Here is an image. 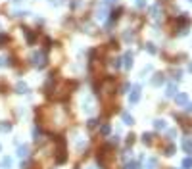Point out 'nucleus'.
<instances>
[{
	"label": "nucleus",
	"instance_id": "1",
	"mask_svg": "<svg viewBox=\"0 0 192 169\" xmlns=\"http://www.w3.org/2000/svg\"><path fill=\"white\" fill-rule=\"evenodd\" d=\"M138 100H140V84H136L133 89V92H131V96H129V102H131V104H136Z\"/></svg>",
	"mask_w": 192,
	"mask_h": 169
},
{
	"label": "nucleus",
	"instance_id": "2",
	"mask_svg": "<svg viewBox=\"0 0 192 169\" xmlns=\"http://www.w3.org/2000/svg\"><path fill=\"white\" fill-rule=\"evenodd\" d=\"M175 102H177V104H188V94H185V92H181V94H177V96H175Z\"/></svg>",
	"mask_w": 192,
	"mask_h": 169
},
{
	"label": "nucleus",
	"instance_id": "3",
	"mask_svg": "<svg viewBox=\"0 0 192 169\" xmlns=\"http://www.w3.org/2000/svg\"><path fill=\"white\" fill-rule=\"evenodd\" d=\"M183 148H185V152L192 154V138H185L183 140Z\"/></svg>",
	"mask_w": 192,
	"mask_h": 169
},
{
	"label": "nucleus",
	"instance_id": "4",
	"mask_svg": "<svg viewBox=\"0 0 192 169\" xmlns=\"http://www.w3.org/2000/svg\"><path fill=\"white\" fill-rule=\"evenodd\" d=\"M33 60H37V65H38V67H42V65H44V54H40V52L35 54V58H33Z\"/></svg>",
	"mask_w": 192,
	"mask_h": 169
},
{
	"label": "nucleus",
	"instance_id": "5",
	"mask_svg": "<svg viewBox=\"0 0 192 169\" xmlns=\"http://www.w3.org/2000/svg\"><path fill=\"white\" fill-rule=\"evenodd\" d=\"M123 62H125V67H127V69H131V67H133V56H131V54H125Z\"/></svg>",
	"mask_w": 192,
	"mask_h": 169
},
{
	"label": "nucleus",
	"instance_id": "6",
	"mask_svg": "<svg viewBox=\"0 0 192 169\" xmlns=\"http://www.w3.org/2000/svg\"><path fill=\"white\" fill-rule=\"evenodd\" d=\"M154 129H156V131H161V129H165V121H163V119H158V121L154 123Z\"/></svg>",
	"mask_w": 192,
	"mask_h": 169
},
{
	"label": "nucleus",
	"instance_id": "7",
	"mask_svg": "<svg viewBox=\"0 0 192 169\" xmlns=\"http://www.w3.org/2000/svg\"><path fill=\"white\" fill-rule=\"evenodd\" d=\"M146 167L148 169H156V167H158V160H156V158H150L148 163H146Z\"/></svg>",
	"mask_w": 192,
	"mask_h": 169
},
{
	"label": "nucleus",
	"instance_id": "8",
	"mask_svg": "<svg viewBox=\"0 0 192 169\" xmlns=\"http://www.w3.org/2000/svg\"><path fill=\"white\" fill-rule=\"evenodd\" d=\"M27 152H29V148H27V146H19V148H17V156L19 158H25Z\"/></svg>",
	"mask_w": 192,
	"mask_h": 169
},
{
	"label": "nucleus",
	"instance_id": "9",
	"mask_svg": "<svg viewBox=\"0 0 192 169\" xmlns=\"http://www.w3.org/2000/svg\"><path fill=\"white\" fill-rule=\"evenodd\" d=\"M161 83H163V75H161V73H158V75L152 79V84H156V87H158V84H161Z\"/></svg>",
	"mask_w": 192,
	"mask_h": 169
},
{
	"label": "nucleus",
	"instance_id": "10",
	"mask_svg": "<svg viewBox=\"0 0 192 169\" xmlns=\"http://www.w3.org/2000/svg\"><path fill=\"white\" fill-rule=\"evenodd\" d=\"M183 169H192V158H185L183 160Z\"/></svg>",
	"mask_w": 192,
	"mask_h": 169
},
{
	"label": "nucleus",
	"instance_id": "11",
	"mask_svg": "<svg viewBox=\"0 0 192 169\" xmlns=\"http://www.w3.org/2000/svg\"><path fill=\"white\" fill-rule=\"evenodd\" d=\"M175 94H177V87H175V84H169V87H167V96H175Z\"/></svg>",
	"mask_w": 192,
	"mask_h": 169
},
{
	"label": "nucleus",
	"instance_id": "12",
	"mask_svg": "<svg viewBox=\"0 0 192 169\" xmlns=\"http://www.w3.org/2000/svg\"><path fill=\"white\" fill-rule=\"evenodd\" d=\"M123 121H125V123H127V125H133V123H134V121H133V117L129 115L127 111H123Z\"/></svg>",
	"mask_w": 192,
	"mask_h": 169
},
{
	"label": "nucleus",
	"instance_id": "13",
	"mask_svg": "<svg viewBox=\"0 0 192 169\" xmlns=\"http://www.w3.org/2000/svg\"><path fill=\"white\" fill-rule=\"evenodd\" d=\"M15 89H17V92H21V94H23V92H27V84L25 83H17V87H15Z\"/></svg>",
	"mask_w": 192,
	"mask_h": 169
},
{
	"label": "nucleus",
	"instance_id": "14",
	"mask_svg": "<svg viewBox=\"0 0 192 169\" xmlns=\"http://www.w3.org/2000/svg\"><path fill=\"white\" fill-rule=\"evenodd\" d=\"M175 137H177V131H175V129H169V131H167V140H173Z\"/></svg>",
	"mask_w": 192,
	"mask_h": 169
},
{
	"label": "nucleus",
	"instance_id": "15",
	"mask_svg": "<svg viewBox=\"0 0 192 169\" xmlns=\"http://www.w3.org/2000/svg\"><path fill=\"white\" fill-rule=\"evenodd\" d=\"M10 129H12V125L10 123H0V131H2V133H8Z\"/></svg>",
	"mask_w": 192,
	"mask_h": 169
},
{
	"label": "nucleus",
	"instance_id": "16",
	"mask_svg": "<svg viewBox=\"0 0 192 169\" xmlns=\"http://www.w3.org/2000/svg\"><path fill=\"white\" fill-rule=\"evenodd\" d=\"M10 165H12V160H10V158H4V160H2V167H10Z\"/></svg>",
	"mask_w": 192,
	"mask_h": 169
},
{
	"label": "nucleus",
	"instance_id": "17",
	"mask_svg": "<svg viewBox=\"0 0 192 169\" xmlns=\"http://www.w3.org/2000/svg\"><path fill=\"white\" fill-rule=\"evenodd\" d=\"M142 140H144L146 144H150V140H152V135H150V133H146V135H142Z\"/></svg>",
	"mask_w": 192,
	"mask_h": 169
},
{
	"label": "nucleus",
	"instance_id": "18",
	"mask_svg": "<svg viewBox=\"0 0 192 169\" xmlns=\"http://www.w3.org/2000/svg\"><path fill=\"white\" fill-rule=\"evenodd\" d=\"M165 154H167V156H173V154H175V146H167Z\"/></svg>",
	"mask_w": 192,
	"mask_h": 169
},
{
	"label": "nucleus",
	"instance_id": "19",
	"mask_svg": "<svg viewBox=\"0 0 192 169\" xmlns=\"http://www.w3.org/2000/svg\"><path fill=\"white\" fill-rule=\"evenodd\" d=\"M146 50H148L150 54H156V52H158V50H156V46H154V44H146Z\"/></svg>",
	"mask_w": 192,
	"mask_h": 169
},
{
	"label": "nucleus",
	"instance_id": "20",
	"mask_svg": "<svg viewBox=\"0 0 192 169\" xmlns=\"http://www.w3.org/2000/svg\"><path fill=\"white\" fill-rule=\"evenodd\" d=\"M25 35H27V40H29V42H33V40H35V35H33L31 31H27V29H25Z\"/></svg>",
	"mask_w": 192,
	"mask_h": 169
},
{
	"label": "nucleus",
	"instance_id": "21",
	"mask_svg": "<svg viewBox=\"0 0 192 169\" xmlns=\"http://www.w3.org/2000/svg\"><path fill=\"white\" fill-rule=\"evenodd\" d=\"M125 169H140V165H138V163H129V165H127V167H125Z\"/></svg>",
	"mask_w": 192,
	"mask_h": 169
},
{
	"label": "nucleus",
	"instance_id": "22",
	"mask_svg": "<svg viewBox=\"0 0 192 169\" xmlns=\"http://www.w3.org/2000/svg\"><path fill=\"white\" fill-rule=\"evenodd\" d=\"M152 17L156 19V17H160V10L158 8H152Z\"/></svg>",
	"mask_w": 192,
	"mask_h": 169
},
{
	"label": "nucleus",
	"instance_id": "23",
	"mask_svg": "<svg viewBox=\"0 0 192 169\" xmlns=\"http://www.w3.org/2000/svg\"><path fill=\"white\" fill-rule=\"evenodd\" d=\"M102 135H109V125H104L102 127Z\"/></svg>",
	"mask_w": 192,
	"mask_h": 169
},
{
	"label": "nucleus",
	"instance_id": "24",
	"mask_svg": "<svg viewBox=\"0 0 192 169\" xmlns=\"http://www.w3.org/2000/svg\"><path fill=\"white\" fill-rule=\"evenodd\" d=\"M94 125H98V119H90V121H89V127H90V129H92Z\"/></svg>",
	"mask_w": 192,
	"mask_h": 169
},
{
	"label": "nucleus",
	"instance_id": "25",
	"mask_svg": "<svg viewBox=\"0 0 192 169\" xmlns=\"http://www.w3.org/2000/svg\"><path fill=\"white\" fill-rule=\"evenodd\" d=\"M136 6H138V8H144V6H146V0H138V2H136Z\"/></svg>",
	"mask_w": 192,
	"mask_h": 169
},
{
	"label": "nucleus",
	"instance_id": "26",
	"mask_svg": "<svg viewBox=\"0 0 192 169\" xmlns=\"http://www.w3.org/2000/svg\"><path fill=\"white\" fill-rule=\"evenodd\" d=\"M127 138H129V140H127V144H129V146H131V144H133V142H134V137H133V135H129V137H127Z\"/></svg>",
	"mask_w": 192,
	"mask_h": 169
},
{
	"label": "nucleus",
	"instance_id": "27",
	"mask_svg": "<svg viewBox=\"0 0 192 169\" xmlns=\"http://www.w3.org/2000/svg\"><path fill=\"white\" fill-rule=\"evenodd\" d=\"M186 111H188V113H192V104H186V108H185Z\"/></svg>",
	"mask_w": 192,
	"mask_h": 169
},
{
	"label": "nucleus",
	"instance_id": "28",
	"mask_svg": "<svg viewBox=\"0 0 192 169\" xmlns=\"http://www.w3.org/2000/svg\"><path fill=\"white\" fill-rule=\"evenodd\" d=\"M52 2H54V4H62L64 0H52Z\"/></svg>",
	"mask_w": 192,
	"mask_h": 169
},
{
	"label": "nucleus",
	"instance_id": "29",
	"mask_svg": "<svg viewBox=\"0 0 192 169\" xmlns=\"http://www.w3.org/2000/svg\"><path fill=\"white\" fill-rule=\"evenodd\" d=\"M188 69H190V73H192V64H188Z\"/></svg>",
	"mask_w": 192,
	"mask_h": 169
},
{
	"label": "nucleus",
	"instance_id": "30",
	"mask_svg": "<svg viewBox=\"0 0 192 169\" xmlns=\"http://www.w3.org/2000/svg\"><path fill=\"white\" fill-rule=\"evenodd\" d=\"M109 2H115V0H106V4H109Z\"/></svg>",
	"mask_w": 192,
	"mask_h": 169
},
{
	"label": "nucleus",
	"instance_id": "31",
	"mask_svg": "<svg viewBox=\"0 0 192 169\" xmlns=\"http://www.w3.org/2000/svg\"><path fill=\"white\" fill-rule=\"evenodd\" d=\"M90 169H96V167H90Z\"/></svg>",
	"mask_w": 192,
	"mask_h": 169
}]
</instances>
